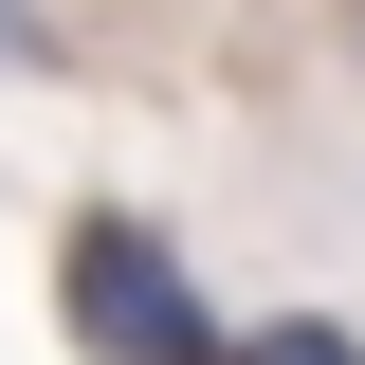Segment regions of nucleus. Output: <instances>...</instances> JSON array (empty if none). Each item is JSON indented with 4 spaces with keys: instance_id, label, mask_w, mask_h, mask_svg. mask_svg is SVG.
<instances>
[{
    "instance_id": "nucleus-1",
    "label": "nucleus",
    "mask_w": 365,
    "mask_h": 365,
    "mask_svg": "<svg viewBox=\"0 0 365 365\" xmlns=\"http://www.w3.org/2000/svg\"><path fill=\"white\" fill-rule=\"evenodd\" d=\"M55 329H73L91 365H220V311H201V274H182L146 220H110V201L55 237Z\"/></svg>"
},
{
    "instance_id": "nucleus-2",
    "label": "nucleus",
    "mask_w": 365,
    "mask_h": 365,
    "mask_svg": "<svg viewBox=\"0 0 365 365\" xmlns=\"http://www.w3.org/2000/svg\"><path fill=\"white\" fill-rule=\"evenodd\" d=\"M220 365H365V347H347V329H311V311H292V329H256V347H220Z\"/></svg>"
},
{
    "instance_id": "nucleus-3",
    "label": "nucleus",
    "mask_w": 365,
    "mask_h": 365,
    "mask_svg": "<svg viewBox=\"0 0 365 365\" xmlns=\"http://www.w3.org/2000/svg\"><path fill=\"white\" fill-rule=\"evenodd\" d=\"M0 73H55V19L37 0H0Z\"/></svg>"
}]
</instances>
